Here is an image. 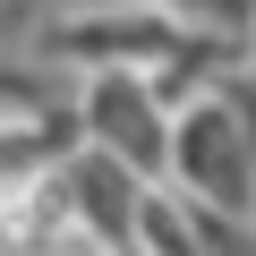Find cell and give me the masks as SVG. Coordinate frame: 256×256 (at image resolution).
<instances>
[{
    "label": "cell",
    "instance_id": "obj_2",
    "mask_svg": "<svg viewBox=\"0 0 256 256\" xmlns=\"http://www.w3.org/2000/svg\"><path fill=\"white\" fill-rule=\"evenodd\" d=\"M77 120H86V146L120 154L137 180H171V102L154 94V68H94L86 94H77Z\"/></svg>",
    "mask_w": 256,
    "mask_h": 256
},
{
    "label": "cell",
    "instance_id": "obj_4",
    "mask_svg": "<svg viewBox=\"0 0 256 256\" xmlns=\"http://www.w3.org/2000/svg\"><path fill=\"white\" fill-rule=\"evenodd\" d=\"M60 196H68V214L86 222V230H102L111 248H128V230H137V205H146V188L154 180H137L120 154H102V146H77L60 171Z\"/></svg>",
    "mask_w": 256,
    "mask_h": 256
},
{
    "label": "cell",
    "instance_id": "obj_3",
    "mask_svg": "<svg viewBox=\"0 0 256 256\" xmlns=\"http://www.w3.org/2000/svg\"><path fill=\"white\" fill-rule=\"evenodd\" d=\"M196 43V26L162 18V9H77L60 26H43V60H77V68H162Z\"/></svg>",
    "mask_w": 256,
    "mask_h": 256
},
{
    "label": "cell",
    "instance_id": "obj_1",
    "mask_svg": "<svg viewBox=\"0 0 256 256\" xmlns=\"http://www.w3.org/2000/svg\"><path fill=\"white\" fill-rule=\"evenodd\" d=\"M171 196L214 214H256V128L222 86L171 111Z\"/></svg>",
    "mask_w": 256,
    "mask_h": 256
}]
</instances>
